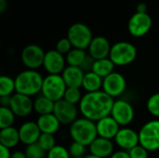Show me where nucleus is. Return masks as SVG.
Masks as SVG:
<instances>
[{"label":"nucleus","mask_w":159,"mask_h":158,"mask_svg":"<svg viewBox=\"0 0 159 158\" xmlns=\"http://www.w3.org/2000/svg\"><path fill=\"white\" fill-rule=\"evenodd\" d=\"M35 122L37 123L38 128L40 129L42 133H48L52 135L58 132L61 125L53 113L48 115H39Z\"/></svg>","instance_id":"21"},{"label":"nucleus","mask_w":159,"mask_h":158,"mask_svg":"<svg viewBox=\"0 0 159 158\" xmlns=\"http://www.w3.org/2000/svg\"><path fill=\"white\" fill-rule=\"evenodd\" d=\"M47 158H71L69 150L62 145H56L47 153Z\"/></svg>","instance_id":"33"},{"label":"nucleus","mask_w":159,"mask_h":158,"mask_svg":"<svg viewBox=\"0 0 159 158\" xmlns=\"http://www.w3.org/2000/svg\"><path fill=\"white\" fill-rule=\"evenodd\" d=\"M72 48H73V46H72L70 40L67 37H64V38L60 39L57 42L55 49L62 55H67L71 51Z\"/></svg>","instance_id":"35"},{"label":"nucleus","mask_w":159,"mask_h":158,"mask_svg":"<svg viewBox=\"0 0 159 158\" xmlns=\"http://www.w3.org/2000/svg\"><path fill=\"white\" fill-rule=\"evenodd\" d=\"M115 100L103 90L86 93L78 104L79 113L83 117L93 122L111 115Z\"/></svg>","instance_id":"1"},{"label":"nucleus","mask_w":159,"mask_h":158,"mask_svg":"<svg viewBox=\"0 0 159 158\" xmlns=\"http://www.w3.org/2000/svg\"><path fill=\"white\" fill-rule=\"evenodd\" d=\"M115 63L110 60V58H105L102 60H97L94 61L92 72L101 76L102 78H105L113 72H115Z\"/></svg>","instance_id":"25"},{"label":"nucleus","mask_w":159,"mask_h":158,"mask_svg":"<svg viewBox=\"0 0 159 158\" xmlns=\"http://www.w3.org/2000/svg\"><path fill=\"white\" fill-rule=\"evenodd\" d=\"M146 109L148 113L159 119V92H157L150 96L146 102Z\"/></svg>","instance_id":"30"},{"label":"nucleus","mask_w":159,"mask_h":158,"mask_svg":"<svg viewBox=\"0 0 159 158\" xmlns=\"http://www.w3.org/2000/svg\"><path fill=\"white\" fill-rule=\"evenodd\" d=\"M24 153L27 158H45V156H47V152L39 145L38 142L26 146Z\"/></svg>","instance_id":"31"},{"label":"nucleus","mask_w":159,"mask_h":158,"mask_svg":"<svg viewBox=\"0 0 159 158\" xmlns=\"http://www.w3.org/2000/svg\"><path fill=\"white\" fill-rule=\"evenodd\" d=\"M68 150H69L71 157H84L85 156V153H86V146L81 144V143L73 142L70 144Z\"/></svg>","instance_id":"34"},{"label":"nucleus","mask_w":159,"mask_h":158,"mask_svg":"<svg viewBox=\"0 0 159 158\" xmlns=\"http://www.w3.org/2000/svg\"><path fill=\"white\" fill-rule=\"evenodd\" d=\"M44 77L37 70H23L15 77L16 92L29 97L41 94Z\"/></svg>","instance_id":"2"},{"label":"nucleus","mask_w":159,"mask_h":158,"mask_svg":"<svg viewBox=\"0 0 159 158\" xmlns=\"http://www.w3.org/2000/svg\"><path fill=\"white\" fill-rule=\"evenodd\" d=\"M140 145L149 153L159 150V119H153L145 124L139 130Z\"/></svg>","instance_id":"5"},{"label":"nucleus","mask_w":159,"mask_h":158,"mask_svg":"<svg viewBox=\"0 0 159 158\" xmlns=\"http://www.w3.org/2000/svg\"><path fill=\"white\" fill-rule=\"evenodd\" d=\"M54 106H55V102L42 94L37 95L34 100V111L38 115L52 114L54 110Z\"/></svg>","instance_id":"24"},{"label":"nucleus","mask_w":159,"mask_h":158,"mask_svg":"<svg viewBox=\"0 0 159 158\" xmlns=\"http://www.w3.org/2000/svg\"><path fill=\"white\" fill-rule=\"evenodd\" d=\"M69 134L73 142L89 146L98 137L96 122L85 117L77 118L69 128Z\"/></svg>","instance_id":"3"},{"label":"nucleus","mask_w":159,"mask_h":158,"mask_svg":"<svg viewBox=\"0 0 159 158\" xmlns=\"http://www.w3.org/2000/svg\"><path fill=\"white\" fill-rule=\"evenodd\" d=\"M111 116L121 128H124L132 123L135 117V111L130 102L123 99H118L114 102Z\"/></svg>","instance_id":"8"},{"label":"nucleus","mask_w":159,"mask_h":158,"mask_svg":"<svg viewBox=\"0 0 159 158\" xmlns=\"http://www.w3.org/2000/svg\"><path fill=\"white\" fill-rule=\"evenodd\" d=\"M11 155L12 153L10 152L9 148L0 144V158H10Z\"/></svg>","instance_id":"38"},{"label":"nucleus","mask_w":159,"mask_h":158,"mask_svg":"<svg viewBox=\"0 0 159 158\" xmlns=\"http://www.w3.org/2000/svg\"><path fill=\"white\" fill-rule=\"evenodd\" d=\"M67 38L70 40L73 47L86 50L89 48L93 36L91 30L88 25L81 22H76L69 27Z\"/></svg>","instance_id":"7"},{"label":"nucleus","mask_w":159,"mask_h":158,"mask_svg":"<svg viewBox=\"0 0 159 158\" xmlns=\"http://www.w3.org/2000/svg\"><path fill=\"white\" fill-rule=\"evenodd\" d=\"M19 142H20L19 129H17L14 127L0 129V144L1 145H4L9 149H12L16 147L19 144Z\"/></svg>","instance_id":"22"},{"label":"nucleus","mask_w":159,"mask_h":158,"mask_svg":"<svg viewBox=\"0 0 159 158\" xmlns=\"http://www.w3.org/2000/svg\"><path fill=\"white\" fill-rule=\"evenodd\" d=\"M114 141H115V143L121 150L129 152V150H131L132 148L140 144L139 132L128 127L120 128Z\"/></svg>","instance_id":"15"},{"label":"nucleus","mask_w":159,"mask_h":158,"mask_svg":"<svg viewBox=\"0 0 159 158\" xmlns=\"http://www.w3.org/2000/svg\"><path fill=\"white\" fill-rule=\"evenodd\" d=\"M11 102V96H0L1 107H9Z\"/></svg>","instance_id":"39"},{"label":"nucleus","mask_w":159,"mask_h":158,"mask_svg":"<svg viewBox=\"0 0 159 158\" xmlns=\"http://www.w3.org/2000/svg\"><path fill=\"white\" fill-rule=\"evenodd\" d=\"M37 142L47 153L57 145L54 135L48 134V133H42Z\"/></svg>","instance_id":"32"},{"label":"nucleus","mask_w":159,"mask_h":158,"mask_svg":"<svg viewBox=\"0 0 159 158\" xmlns=\"http://www.w3.org/2000/svg\"><path fill=\"white\" fill-rule=\"evenodd\" d=\"M46 52L44 49L35 44L26 46L20 55L22 64L29 70H37L43 66Z\"/></svg>","instance_id":"9"},{"label":"nucleus","mask_w":159,"mask_h":158,"mask_svg":"<svg viewBox=\"0 0 159 158\" xmlns=\"http://www.w3.org/2000/svg\"><path fill=\"white\" fill-rule=\"evenodd\" d=\"M109 158H130V156L128 151L118 150V151H115V153Z\"/></svg>","instance_id":"37"},{"label":"nucleus","mask_w":159,"mask_h":158,"mask_svg":"<svg viewBox=\"0 0 159 158\" xmlns=\"http://www.w3.org/2000/svg\"><path fill=\"white\" fill-rule=\"evenodd\" d=\"M130 158H149V152L142 145H137L129 151Z\"/></svg>","instance_id":"36"},{"label":"nucleus","mask_w":159,"mask_h":158,"mask_svg":"<svg viewBox=\"0 0 159 158\" xmlns=\"http://www.w3.org/2000/svg\"><path fill=\"white\" fill-rule=\"evenodd\" d=\"M147 6L144 3H140L137 6V12H142V13H147Z\"/></svg>","instance_id":"41"},{"label":"nucleus","mask_w":159,"mask_h":158,"mask_svg":"<svg viewBox=\"0 0 159 158\" xmlns=\"http://www.w3.org/2000/svg\"><path fill=\"white\" fill-rule=\"evenodd\" d=\"M83 158H101V157H98V156H93V155H91V154H89V155H87V156H85Z\"/></svg>","instance_id":"43"},{"label":"nucleus","mask_w":159,"mask_h":158,"mask_svg":"<svg viewBox=\"0 0 159 158\" xmlns=\"http://www.w3.org/2000/svg\"><path fill=\"white\" fill-rule=\"evenodd\" d=\"M96 127L98 137L107 140H114L121 128L111 115H108L96 122Z\"/></svg>","instance_id":"18"},{"label":"nucleus","mask_w":159,"mask_h":158,"mask_svg":"<svg viewBox=\"0 0 159 158\" xmlns=\"http://www.w3.org/2000/svg\"><path fill=\"white\" fill-rule=\"evenodd\" d=\"M61 75L62 76L67 88H82L85 72L80 67L67 65Z\"/></svg>","instance_id":"20"},{"label":"nucleus","mask_w":159,"mask_h":158,"mask_svg":"<svg viewBox=\"0 0 159 158\" xmlns=\"http://www.w3.org/2000/svg\"><path fill=\"white\" fill-rule=\"evenodd\" d=\"M79 109L76 105L69 103L63 99L56 102L53 114L62 125H72L78 117Z\"/></svg>","instance_id":"12"},{"label":"nucleus","mask_w":159,"mask_h":158,"mask_svg":"<svg viewBox=\"0 0 159 158\" xmlns=\"http://www.w3.org/2000/svg\"><path fill=\"white\" fill-rule=\"evenodd\" d=\"M89 153L101 158H109L115 153V145L112 140L97 137L89 146Z\"/></svg>","instance_id":"19"},{"label":"nucleus","mask_w":159,"mask_h":158,"mask_svg":"<svg viewBox=\"0 0 159 158\" xmlns=\"http://www.w3.org/2000/svg\"><path fill=\"white\" fill-rule=\"evenodd\" d=\"M82 97H83V95H82L80 88H67V89L64 93V96H63V100L68 102L69 103H72L74 105H77L80 103Z\"/></svg>","instance_id":"29"},{"label":"nucleus","mask_w":159,"mask_h":158,"mask_svg":"<svg viewBox=\"0 0 159 158\" xmlns=\"http://www.w3.org/2000/svg\"><path fill=\"white\" fill-rule=\"evenodd\" d=\"M109 58L116 66H127L136 60L137 48L129 42L119 41L112 46Z\"/></svg>","instance_id":"4"},{"label":"nucleus","mask_w":159,"mask_h":158,"mask_svg":"<svg viewBox=\"0 0 159 158\" xmlns=\"http://www.w3.org/2000/svg\"><path fill=\"white\" fill-rule=\"evenodd\" d=\"M126 89L127 80L121 73L113 72L111 74L103 78L102 90L113 99L123 95Z\"/></svg>","instance_id":"10"},{"label":"nucleus","mask_w":159,"mask_h":158,"mask_svg":"<svg viewBox=\"0 0 159 158\" xmlns=\"http://www.w3.org/2000/svg\"><path fill=\"white\" fill-rule=\"evenodd\" d=\"M16 93L15 79L8 75L0 76V96H12Z\"/></svg>","instance_id":"27"},{"label":"nucleus","mask_w":159,"mask_h":158,"mask_svg":"<svg viewBox=\"0 0 159 158\" xmlns=\"http://www.w3.org/2000/svg\"><path fill=\"white\" fill-rule=\"evenodd\" d=\"M66 59L64 55L56 49H50L46 52L43 67L48 74H61L66 68Z\"/></svg>","instance_id":"13"},{"label":"nucleus","mask_w":159,"mask_h":158,"mask_svg":"<svg viewBox=\"0 0 159 158\" xmlns=\"http://www.w3.org/2000/svg\"><path fill=\"white\" fill-rule=\"evenodd\" d=\"M152 23V18L148 13L136 12L129 19L128 29L132 36L142 37L150 31Z\"/></svg>","instance_id":"11"},{"label":"nucleus","mask_w":159,"mask_h":158,"mask_svg":"<svg viewBox=\"0 0 159 158\" xmlns=\"http://www.w3.org/2000/svg\"><path fill=\"white\" fill-rule=\"evenodd\" d=\"M102 83L103 78L93 73L92 71L85 73L82 88L86 91V93L96 92L102 90Z\"/></svg>","instance_id":"23"},{"label":"nucleus","mask_w":159,"mask_h":158,"mask_svg":"<svg viewBox=\"0 0 159 158\" xmlns=\"http://www.w3.org/2000/svg\"><path fill=\"white\" fill-rule=\"evenodd\" d=\"M67 86L61 74H48L44 77L41 94L56 102L63 99Z\"/></svg>","instance_id":"6"},{"label":"nucleus","mask_w":159,"mask_h":158,"mask_svg":"<svg viewBox=\"0 0 159 158\" xmlns=\"http://www.w3.org/2000/svg\"><path fill=\"white\" fill-rule=\"evenodd\" d=\"M20 142L26 146L38 142L42 132L34 121H26L18 129Z\"/></svg>","instance_id":"16"},{"label":"nucleus","mask_w":159,"mask_h":158,"mask_svg":"<svg viewBox=\"0 0 159 158\" xmlns=\"http://www.w3.org/2000/svg\"><path fill=\"white\" fill-rule=\"evenodd\" d=\"M9 108L18 117H26L34 111V101L31 97L20 93H14L11 96Z\"/></svg>","instance_id":"14"},{"label":"nucleus","mask_w":159,"mask_h":158,"mask_svg":"<svg viewBox=\"0 0 159 158\" xmlns=\"http://www.w3.org/2000/svg\"><path fill=\"white\" fill-rule=\"evenodd\" d=\"M6 7H7V1L6 0H0V11L3 12Z\"/></svg>","instance_id":"42"},{"label":"nucleus","mask_w":159,"mask_h":158,"mask_svg":"<svg viewBox=\"0 0 159 158\" xmlns=\"http://www.w3.org/2000/svg\"><path fill=\"white\" fill-rule=\"evenodd\" d=\"M88 57V53L85 49L73 47L71 51L66 55V63L69 66L81 67Z\"/></svg>","instance_id":"26"},{"label":"nucleus","mask_w":159,"mask_h":158,"mask_svg":"<svg viewBox=\"0 0 159 158\" xmlns=\"http://www.w3.org/2000/svg\"><path fill=\"white\" fill-rule=\"evenodd\" d=\"M16 115L9 107H0V129L13 127Z\"/></svg>","instance_id":"28"},{"label":"nucleus","mask_w":159,"mask_h":158,"mask_svg":"<svg viewBox=\"0 0 159 158\" xmlns=\"http://www.w3.org/2000/svg\"><path fill=\"white\" fill-rule=\"evenodd\" d=\"M111 44L108 39L104 36H95L93 37L89 47V55H90L95 61L109 58L111 51Z\"/></svg>","instance_id":"17"},{"label":"nucleus","mask_w":159,"mask_h":158,"mask_svg":"<svg viewBox=\"0 0 159 158\" xmlns=\"http://www.w3.org/2000/svg\"><path fill=\"white\" fill-rule=\"evenodd\" d=\"M10 158H27V156H26L24 152L15 151V152H12V155H11V157Z\"/></svg>","instance_id":"40"}]
</instances>
